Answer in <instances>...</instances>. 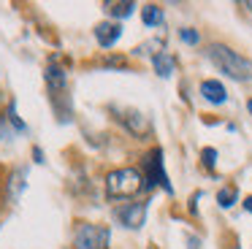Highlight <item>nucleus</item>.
Segmentation results:
<instances>
[{"label":"nucleus","instance_id":"1","mask_svg":"<svg viewBox=\"0 0 252 249\" xmlns=\"http://www.w3.org/2000/svg\"><path fill=\"white\" fill-rule=\"evenodd\" d=\"M209 57L225 76L236 81H252V60L241 57L239 52L222 46V43H214V46H209Z\"/></svg>","mask_w":252,"mask_h":249},{"label":"nucleus","instance_id":"2","mask_svg":"<svg viewBox=\"0 0 252 249\" xmlns=\"http://www.w3.org/2000/svg\"><path fill=\"white\" fill-rule=\"evenodd\" d=\"M144 189V176L136 168H117L106 176V192L111 198H133Z\"/></svg>","mask_w":252,"mask_h":249},{"label":"nucleus","instance_id":"3","mask_svg":"<svg viewBox=\"0 0 252 249\" xmlns=\"http://www.w3.org/2000/svg\"><path fill=\"white\" fill-rule=\"evenodd\" d=\"M73 244H76V249H109L111 233H109V227H103V225H90L87 222V225L76 227Z\"/></svg>","mask_w":252,"mask_h":249},{"label":"nucleus","instance_id":"4","mask_svg":"<svg viewBox=\"0 0 252 249\" xmlns=\"http://www.w3.org/2000/svg\"><path fill=\"white\" fill-rule=\"evenodd\" d=\"M117 219L130 230H138L147 219V203H125L117 209Z\"/></svg>","mask_w":252,"mask_h":249},{"label":"nucleus","instance_id":"5","mask_svg":"<svg viewBox=\"0 0 252 249\" xmlns=\"http://www.w3.org/2000/svg\"><path fill=\"white\" fill-rule=\"evenodd\" d=\"M147 171H149V187H152V184H160L165 192H174V187H171L168 176H165V171H163V152L160 149H155L152 155L147 157Z\"/></svg>","mask_w":252,"mask_h":249},{"label":"nucleus","instance_id":"6","mask_svg":"<svg viewBox=\"0 0 252 249\" xmlns=\"http://www.w3.org/2000/svg\"><path fill=\"white\" fill-rule=\"evenodd\" d=\"M120 35H122V27L117 25V22H100V25L95 27V38H98V43L103 49L114 46V43L120 41Z\"/></svg>","mask_w":252,"mask_h":249},{"label":"nucleus","instance_id":"7","mask_svg":"<svg viewBox=\"0 0 252 249\" xmlns=\"http://www.w3.org/2000/svg\"><path fill=\"white\" fill-rule=\"evenodd\" d=\"M201 95L206 97L209 103H225V100H228V90H225L217 79L201 81Z\"/></svg>","mask_w":252,"mask_h":249},{"label":"nucleus","instance_id":"8","mask_svg":"<svg viewBox=\"0 0 252 249\" xmlns=\"http://www.w3.org/2000/svg\"><path fill=\"white\" fill-rule=\"evenodd\" d=\"M152 65H155V70H158L163 79H168L171 73H174V57L171 54H165V52H158L152 57Z\"/></svg>","mask_w":252,"mask_h":249},{"label":"nucleus","instance_id":"9","mask_svg":"<svg viewBox=\"0 0 252 249\" xmlns=\"http://www.w3.org/2000/svg\"><path fill=\"white\" fill-rule=\"evenodd\" d=\"M141 19L147 27H158L163 25V8L160 5H144L141 8Z\"/></svg>","mask_w":252,"mask_h":249},{"label":"nucleus","instance_id":"10","mask_svg":"<svg viewBox=\"0 0 252 249\" xmlns=\"http://www.w3.org/2000/svg\"><path fill=\"white\" fill-rule=\"evenodd\" d=\"M46 81H49L52 92H60L65 90V73H63L57 65H49V70H46Z\"/></svg>","mask_w":252,"mask_h":249},{"label":"nucleus","instance_id":"11","mask_svg":"<svg viewBox=\"0 0 252 249\" xmlns=\"http://www.w3.org/2000/svg\"><path fill=\"white\" fill-rule=\"evenodd\" d=\"M133 8H136V3H127V0H122V3H106V11H109L111 16H120V19L130 16Z\"/></svg>","mask_w":252,"mask_h":249},{"label":"nucleus","instance_id":"12","mask_svg":"<svg viewBox=\"0 0 252 249\" xmlns=\"http://www.w3.org/2000/svg\"><path fill=\"white\" fill-rule=\"evenodd\" d=\"M217 203L222 206V209H230V206L236 203V189L233 187H222L217 192Z\"/></svg>","mask_w":252,"mask_h":249},{"label":"nucleus","instance_id":"13","mask_svg":"<svg viewBox=\"0 0 252 249\" xmlns=\"http://www.w3.org/2000/svg\"><path fill=\"white\" fill-rule=\"evenodd\" d=\"M179 35H182V41H185V43H198V32H195V30H190V27L179 30Z\"/></svg>","mask_w":252,"mask_h":249},{"label":"nucleus","instance_id":"14","mask_svg":"<svg viewBox=\"0 0 252 249\" xmlns=\"http://www.w3.org/2000/svg\"><path fill=\"white\" fill-rule=\"evenodd\" d=\"M214 157H217L214 149H203V162H206V168H214Z\"/></svg>","mask_w":252,"mask_h":249},{"label":"nucleus","instance_id":"15","mask_svg":"<svg viewBox=\"0 0 252 249\" xmlns=\"http://www.w3.org/2000/svg\"><path fill=\"white\" fill-rule=\"evenodd\" d=\"M244 209L252 214V195H250V198H244Z\"/></svg>","mask_w":252,"mask_h":249},{"label":"nucleus","instance_id":"16","mask_svg":"<svg viewBox=\"0 0 252 249\" xmlns=\"http://www.w3.org/2000/svg\"><path fill=\"white\" fill-rule=\"evenodd\" d=\"M244 5H247V8H250V11H252V0H247V3H244Z\"/></svg>","mask_w":252,"mask_h":249},{"label":"nucleus","instance_id":"17","mask_svg":"<svg viewBox=\"0 0 252 249\" xmlns=\"http://www.w3.org/2000/svg\"><path fill=\"white\" fill-rule=\"evenodd\" d=\"M247 108H250V114H252V100H250V103H247Z\"/></svg>","mask_w":252,"mask_h":249}]
</instances>
